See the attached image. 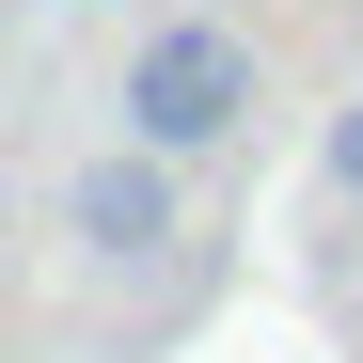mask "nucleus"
Returning <instances> with one entry per match:
<instances>
[{"mask_svg": "<svg viewBox=\"0 0 363 363\" xmlns=\"http://www.w3.org/2000/svg\"><path fill=\"white\" fill-rule=\"evenodd\" d=\"M64 221H79V253H158V237H174V158H143V143H111L95 174H79V190H64Z\"/></svg>", "mask_w": 363, "mask_h": 363, "instance_id": "nucleus-2", "label": "nucleus"}, {"mask_svg": "<svg viewBox=\"0 0 363 363\" xmlns=\"http://www.w3.org/2000/svg\"><path fill=\"white\" fill-rule=\"evenodd\" d=\"M316 158H332V190H347V206H363V95H347V111H332V143H316Z\"/></svg>", "mask_w": 363, "mask_h": 363, "instance_id": "nucleus-3", "label": "nucleus"}, {"mask_svg": "<svg viewBox=\"0 0 363 363\" xmlns=\"http://www.w3.org/2000/svg\"><path fill=\"white\" fill-rule=\"evenodd\" d=\"M269 111V48L237 32V16H143L127 32V64H111V127H127L143 158H221L237 127Z\"/></svg>", "mask_w": 363, "mask_h": 363, "instance_id": "nucleus-1", "label": "nucleus"}]
</instances>
